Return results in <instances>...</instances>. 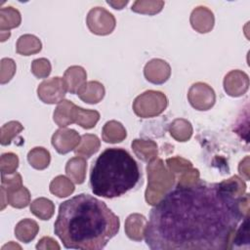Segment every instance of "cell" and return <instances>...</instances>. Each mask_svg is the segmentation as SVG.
I'll return each instance as SVG.
<instances>
[{"label":"cell","instance_id":"5","mask_svg":"<svg viewBox=\"0 0 250 250\" xmlns=\"http://www.w3.org/2000/svg\"><path fill=\"white\" fill-rule=\"evenodd\" d=\"M167 105V97L162 92L148 90L135 99L133 110L138 116L148 118L161 114L166 109Z\"/></svg>","mask_w":250,"mask_h":250},{"label":"cell","instance_id":"24","mask_svg":"<svg viewBox=\"0 0 250 250\" xmlns=\"http://www.w3.org/2000/svg\"><path fill=\"white\" fill-rule=\"evenodd\" d=\"M169 132L176 141L187 142L192 135V126L189 121L183 118H178L170 124Z\"/></svg>","mask_w":250,"mask_h":250},{"label":"cell","instance_id":"2","mask_svg":"<svg viewBox=\"0 0 250 250\" xmlns=\"http://www.w3.org/2000/svg\"><path fill=\"white\" fill-rule=\"evenodd\" d=\"M119 227V218L104 201L80 193L61 203L54 231L66 249L100 250Z\"/></svg>","mask_w":250,"mask_h":250},{"label":"cell","instance_id":"29","mask_svg":"<svg viewBox=\"0 0 250 250\" xmlns=\"http://www.w3.org/2000/svg\"><path fill=\"white\" fill-rule=\"evenodd\" d=\"M220 184L227 191H229L231 195H233L237 198H239L245 194L246 185H245L244 181L241 178H239L238 176L234 175V176L230 177L229 179L221 182Z\"/></svg>","mask_w":250,"mask_h":250},{"label":"cell","instance_id":"37","mask_svg":"<svg viewBox=\"0 0 250 250\" xmlns=\"http://www.w3.org/2000/svg\"><path fill=\"white\" fill-rule=\"evenodd\" d=\"M36 249H60V245L52 237H42L36 245Z\"/></svg>","mask_w":250,"mask_h":250},{"label":"cell","instance_id":"12","mask_svg":"<svg viewBox=\"0 0 250 250\" xmlns=\"http://www.w3.org/2000/svg\"><path fill=\"white\" fill-rule=\"evenodd\" d=\"M144 74L147 81L153 84H162L170 77L171 67L165 61L153 59L146 64Z\"/></svg>","mask_w":250,"mask_h":250},{"label":"cell","instance_id":"14","mask_svg":"<svg viewBox=\"0 0 250 250\" xmlns=\"http://www.w3.org/2000/svg\"><path fill=\"white\" fill-rule=\"evenodd\" d=\"M87 73L82 66L72 65L68 67L63 75L67 91L70 94H77L79 90L86 84Z\"/></svg>","mask_w":250,"mask_h":250},{"label":"cell","instance_id":"25","mask_svg":"<svg viewBox=\"0 0 250 250\" xmlns=\"http://www.w3.org/2000/svg\"><path fill=\"white\" fill-rule=\"evenodd\" d=\"M30 211L41 220H49L54 215L55 205L50 199L39 197L31 202Z\"/></svg>","mask_w":250,"mask_h":250},{"label":"cell","instance_id":"7","mask_svg":"<svg viewBox=\"0 0 250 250\" xmlns=\"http://www.w3.org/2000/svg\"><path fill=\"white\" fill-rule=\"evenodd\" d=\"M86 21L90 31L97 35H107L115 27V19L112 14L101 7L90 10Z\"/></svg>","mask_w":250,"mask_h":250},{"label":"cell","instance_id":"23","mask_svg":"<svg viewBox=\"0 0 250 250\" xmlns=\"http://www.w3.org/2000/svg\"><path fill=\"white\" fill-rule=\"evenodd\" d=\"M101 142L96 135L85 134L81 136V141L74 151L76 154L82 157H91L99 150Z\"/></svg>","mask_w":250,"mask_h":250},{"label":"cell","instance_id":"39","mask_svg":"<svg viewBox=\"0 0 250 250\" xmlns=\"http://www.w3.org/2000/svg\"><path fill=\"white\" fill-rule=\"evenodd\" d=\"M128 3V1H107V4L112 6L113 9H116V10H121L123 9V7Z\"/></svg>","mask_w":250,"mask_h":250},{"label":"cell","instance_id":"34","mask_svg":"<svg viewBox=\"0 0 250 250\" xmlns=\"http://www.w3.org/2000/svg\"><path fill=\"white\" fill-rule=\"evenodd\" d=\"M19 166V158L12 152L4 153L1 156V172L2 175L13 174Z\"/></svg>","mask_w":250,"mask_h":250},{"label":"cell","instance_id":"32","mask_svg":"<svg viewBox=\"0 0 250 250\" xmlns=\"http://www.w3.org/2000/svg\"><path fill=\"white\" fill-rule=\"evenodd\" d=\"M23 130L22 125L18 121H10L1 128V144L3 146L10 145L14 137Z\"/></svg>","mask_w":250,"mask_h":250},{"label":"cell","instance_id":"20","mask_svg":"<svg viewBox=\"0 0 250 250\" xmlns=\"http://www.w3.org/2000/svg\"><path fill=\"white\" fill-rule=\"evenodd\" d=\"M126 136L127 134L124 126L118 121H115V120L107 121L103 127L102 137L105 143H109V144L120 143L126 138Z\"/></svg>","mask_w":250,"mask_h":250},{"label":"cell","instance_id":"26","mask_svg":"<svg viewBox=\"0 0 250 250\" xmlns=\"http://www.w3.org/2000/svg\"><path fill=\"white\" fill-rule=\"evenodd\" d=\"M100 119V113L97 110L84 109L76 105L74 111V123L80 125L82 128L91 129L96 126Z\"/></svg>","mask_w":250,"mask_h":250},{"label":"cell","instance_id":"18","mask_svg":"<svg viewBox=\"0 0 250 250\" xmlns=\"http://www.w3.org/2000/svg\"><path fill=\"white\" fill-rule=\"evenodd\" d=\"M77 95L87 104H97L104 96V87L98 81H89L79 90Z\"/></svg>","mask_w":250,"mask_h":250},{"label":"cell","instance_id":"28","mask_svg":"<svg viewBox=\"0 0 250 250\" xmlns=\"http://www.w3.org/2000/svg\"><path fill=\"white\" fill-rule=\"evenodd\" d=\"M50 191L58 197H65L74 191V185L68 178L58 176L51 182Z\"/></svg>","mask_w":250,"mask_h":250},{"label":"cell","instance_id":"4","mask_svg":"<svg viewBox=\"0 0 250 250\" xmlns=\"http://www.w3.org/2000/svg\"><path fill=\"white\" fill-rule=\"evenodd\" d=\"M146 171L148 182L146 190V200L148 204L155 205L172 189L176 179L174 174L166 168L162 159H154L149 162Z\"/></svg>","mask_w":250,"mask_h":250},{"label":"cell","instance_id":"1","mask_svg":"<svg viewBox=\"0 0 250 250\" xmlns=\"http://www.w3.org/2000/svg\"><path fill=\"white\" fill-rule=\"evenodd\" d=\"M249 217V195L237 198L219 183L198 180L177 185L154 205L145 230L152 249H230L233 235Z\"/></svg>","mask_w":250,"mask_h":250},{"label":"cell","instance_id":"36","mask_svg":"<svg viewBox=\"0 0 250 250\" xmlns=\"http://www.w3.org/2000/svg\"><path fill=\"white\" fill-rule=\"evenodd\" d=\"M198 180H199V171L197 169L190 168V169L182 173V175L180 176V178L178 180L177 185L187 186V185L193 184V183L197 182Z\"/></svg>","mask_w":250,"mask_h":250},{"label":"cell","instance_id":"3","mask_svg":"<svg viewBox=\"0 0 250 250\" xmlns=\"http://www.w3.org/2000/svg\"><path fill=\"white\" fill-rule=\"evenodd\" d=\"M140 178V168L133 156L121 147H109L92 166L90 186L94 194L114 198L134 188Z\"/></svg>","mask_w":250,"mask_h":250},{"label":"cell","instance_id":"35","mask_svg":"<svg viewBox=\"0 0 250 250\" xmlns=\"http://www.w3.org/2000/svg\"><path fill=\"white\" fill-rule=\"evenodd\" d=\"M166 164L169 170L173 173H183L190 168H192V163L183 157L176 156L172 158H168L166 160Z\"/></svg>","mask_w":250,"mask_h":250},{"label":"cell","instance_id":"22","mask_svg":"<svg viewBox=\"0 0 250 250\" xmlns=\"http://www.w3.org/2000/svg\"><path fill=\"white\" fill-rule=\"evenodd\" d=\"M42 44L39 38L31 34L21 35L17 42V52L22 56H30L41 51Z\"/></svg>","mask_w":250,"mask_h":250},{"label":"cell","instance_id":"11","mask_svg":"<svg viewBox=\"0 0 250 250\" xmlns=\"http://www.w3.org/2000/svg\"><path fill=\"white\" fill-rule=\"evenodd\" d=\"M249 88V77L242 70H231L224 79V89L230 97L243 96Z\"/></svg>","mask_w":250,"mask_h":250},{"label":"cell","instance_id":"30","mask_svg":"<svg viewBox=\"0 0 250 250\" xmlns=\"http://www.w3.org/2000/svg\"><path fill=\"white\" fill-rule=\"evenodd\" d=\"M164 6L163 1H136L132 5V11L140 14L155 15L159 13Z\"/></svg>","mask_w":250,"mask_h":250},{"label":"cell","instance_id":"17","mask_svg":"<svg viewBox=\"0 0 250 250\" xmlns=\"http://www.w3.org/2000/svg\"><path fill=\"white\" fill-rule=\"evenodd\" d=\"M76 105L67 101L62 100L57 105L54 111V121L61 128H64L72 123H74V111Z\"/></svg>","mask_w":250,"mask_h":250},{"label":"cell","instance_id":"21","mask_svg":"<svg viewBox=\"0 0 250 250\" xmlns=\"http://www.w3.org/2000/svg\"><path fill=\"white\" fill-rule=\"evenodd\" d=\"M39 227L37 223L30 219H23L20 221L15 228L16 237L24 243L30 242L38 233Z\"/></svg>","mask_w":250,"mask_h":250},{"label":"cell","instance_id":"16","mask_svg":"<svg viewBox=\"0 0 250 250\" xmlns=\"http://www.w3.org/2000/svg\"><path fill=\"white\" fill-rule=\"evenodd\" d=\"M132 148L138 158L148 163L153 161L158 154L157 145L151 140H134L132 143Z\"/></svg>","mask_w":250,"mask_h":250},{"label":"cell","instance_id":"6","mask_svg":"<svg viewBox=\"0 0 250 250\" xmlns=\"http://www.w3.org/2000/svg\"><path fill=\"white\" fill-rule=\"evenodd\" d=\"M1 188L7 192V203L15 208H23L30 202L29 190L22 186L20 174L5 179L2 175Z\"/></svg>","mask_w":250,"mask_h":250},{"label":"cell","instance_id":"33","mask_svg":"<svg viewBox=\"0 0 250 250\" xmlns=\"http://www.w3.org/2000/svg\"><path fill=\"white\" fill-rule=\"evenodd\" d=\"M51 63L45 58L36 59L31 63V71L37 78H46L51 73Z\"/></svg>","mask_w":250,"mask_h":250},{"label":"cell","instance_id":"8","mask_svg":"<svg viewBox=\"0 0 250 250\" xmlns=\"http://www.w3.org/2000/svg\"><path fill=\"white\" fill-rule=\"evenodd\" d=\"M67 91L63 78L53 77L44 80L37 88L39 99L45 104H59L61 103Z\"/></svg>","mask_w":250,"mask_h":250},{"label":"cell","instance_id":"10","mask_svg":"<svg viewBox=\"0 0 250 250\" xmlns=\"http://www.w3.org/2000/svg\"><path fill=\"white\" fill-rule=\"evenodd\" d=\"M80 141L81 137L73 129L61 128L52 136V145L61 154H65L75 149Z\"/></svg>","mask_w":250,"mask_h":250},{"label":"cell","instance_id":"31","mask_svg":"<svg viewBox=\"0 0 250 250\" xmlns=\"http://www.w3.org/2000/svg\"><path fill=\"white\" fill-rule=\"evenodd\" d=\"M5 12L1 9V11H3L5 14L7 13L6 17L4 14L1 13V30L4 31V29H10V28H14L20 25L21 23V14L18 10L14 9L13 7H8V9H5Z\"/></svg>","mask_w":250,"mask_h":250},{"label":"cell","instance_id":"38","mask_svg":"<svg viewBox=\"0 0 250 250\" xmlns=\"http://www.w3.org/2000/svg\"><path fill=\"white\" fill-rule=\"evenodd\" d=\"M238 171L239 174L244 177L245 180H249V156H246L238 166Z\"/></svg>","mask_w":250,"mask_h":250},{"label":"cell","instance_id":"9","mask_svg":"<svg viewBox=\"0 0 250 250\" xmlns=\"http://www.w3.org/2000/svg\"><path fill=\"white\" fill-rule=\"evenodd\" d=\"M188 99L191 106L195 109L208 110L214 105L216 95L214 90L209 85L198 82L189 88Z\"/></svg>","mask_w":250,"mask_h":250},{"label":"cell","instance_id":"19","mask_svg":"<svg viewBox=\"0 0 250 250\" xmlns=\"http://www.w3.org/2000/svg\"><path fill=\"white\" fill-rule=\"evenodd\" d=\"M87 162L85 157L75 156L69 159L65 165V173L75 184H82L85 181Z\"/></svg>","mask_w":250,"mask_h":250},{"label":"cell","instance_id":"13","mask_svg":"<svg viewBox=\"0 0 250 250\" xmlns=\"http://www.w3.org/2000/svg\"><path fill=\"white\" fill-rule=\"evenodd\" d=\"M190 23L197 32H209L214 26V15L206 7H197L190 15Z\"/></svg>","mask_w":250,"mask_h":250},{"label":"cell","instance_id":"27","mask_svg":"<svg viewBox=\"0 0 250 250\" xmlns=\"http://www.w3.org/2000/svg\"><path fill=\"white\" fill-rule=\"evenodd\" d=\"M27 160L33 168L37 170H43L49 166L51 155L46 148L42 146H36L28 152Z\"/></svg>","mask_w":250,"mask_h":250},{"label":"cell","instance_id":"15","mask_svg":"<svg viewBox=\"0 0 250 250\" xmlns=\"http://www.w3.org/2000/svg\"><path fill=\"white\" fill-rule=\"evenodd\" d=\"M147 221L141 214H131L125 222V232L127 236L135 241H141L145 237Z\"/></svg>","mask_w":250,"mask_h":250}]
</instances>
